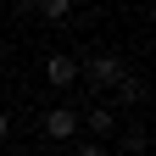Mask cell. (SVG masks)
I'll return each instance as SVG.
<instances>
[{
  "mask_svg": "<svg viewBox=\"0 0 156 156\" xmlns=\"http://www.w3.org/2000/svg\"><path fill=\"white\" fill-rule=\"evenodd\" d=\"M123 151H145V128H140V123L123 128Z\"/></svg>",
  "mask_w": 156,
  "mask_h": 156,
  "instance_id": "obj_7",
  "label": "cell"
},
{
  "mask_svg": "<svg viewBox=\"0 0 156 156\" xmlns=\"http://www.w3.org/2000/svg\"><path fill=\"white\" fill-rule=\"evenodd\" d=\"M11 6H34V0H11Z\"/></svg>",
  "mask_w": 156,
  "mask_h": 156,
  "instance_id": "obj_10",
  "label": "cell"
},
{
  "mask_svg": "<svg viewBox=\"0 0 156 156\" xmlns=\"http://www.w3.org/2000/svg\"><path fill=\"white\" fill-rule=\"evenodd\" d=\"M39 6V17H45V23H62V17L73 11V0H34Z\"/></svg>",
  "mask_w": 156,
  "mask_h": 156,
  "instance_id": "obj_6",
  "label": "cell"
},
{
  "mask_svg": "<svg viewBox=\"0 0 156 156\" xmlns=\"http://www.w3.org/2000/svg\"><path fill=\"white\" fill-rule=\"evenodd\" d=\"M73 156H106V151H101V145H78Z\"/></svg>",
  "mask_w": 156,
  "mask_h": 156,
  "instance_id": "obj_8",
  "label": "cell"
},
{
  "mask_svg": "<svg viewBox=\"0 0 156 156\" xmlns=\"http://www.w3.org/2000/svg\"><path fill=\"white\" fill-rule=\"evenodd\" d=\"M78 123H89L95 134H112V128H117V112H112V106H95L89 117H78Z\"/></svg>",
  "mask_w": 156,
  "mask_h": 156,
  "instance_id": "obj_5",
  "label": "cell"
},
{
  "mask_svg": "<svg viewBox=\"0 0 156 156\" xmlns=\"http://www.w3.org/2000/svg\"><path fill=\"white\" fill-rule=\"evenodd\" d=\"M45 78H50V89H73L78 84V62H73V56H50V62H45Z\"/></svg>",
  "mask_w": 156,
  "mask_h": 156,
  "instance_id": "obj_3",
  "label": "cell"
},
{
  "mask_svg": "<svg viewBox=\"0 0 156 156\" xmlns=\"http://www.w3.org/2000/svg\"><path fill=\"white\" fill-rule=\"evenodd\" d=\"M45 134H50V140H73V134H78V112L73 106H50L45 112Z\"/></svg>",
  "mask_w": 156,
  "mask_h": 156,
  "instance_id": "obj_2",
  "label": "cell"
},
{
  "mask_svg": "<svg viewBox=\"0 0 156 156\" xmlns=\"http://www.w3.org/2000/svg\"><path fill=\"white\" fill-rule=\"evenodd\" d=\"M117 101H123V106H134V101H140V95H145V84H140V78H134V73H123V78H117Z\"/></svg>",
  "mask_w": 156,
  "mask_h": 156,
  "instance_id": "obj_4",
  "label": "cell"
},
{
  "mask_svg": "<svg viewBox=\"0 0 156 156\" xmlns=\"http://www.w3.org/2000/svg\"><path fill=\"white\" fill-rule=\"evenodd\" d=\"M84 73H89V84L112 89V84H117V78H123L128 67H123V56H89V67H84Z\"/></svg>",
  "mask_w": 156,
  "mask_h": 156,
  "instance_id": "obj_1",
  "label": "cell"
},
{
  "mask_svg": "<svg viewBox=\"0 0 156 156\" xmlns=\"http://www.w3.org/2000/svg\"><path fill=\"white\" fill-rule=\"evenodd\" d=\"M6 134H11V117H6V112H0V145H6Z\"/></svg>",
  "mask_w": 156,
  "mask_h": 156,
  "instance_id": "obj_9",
  "label": "cell"
}]
</instances>
